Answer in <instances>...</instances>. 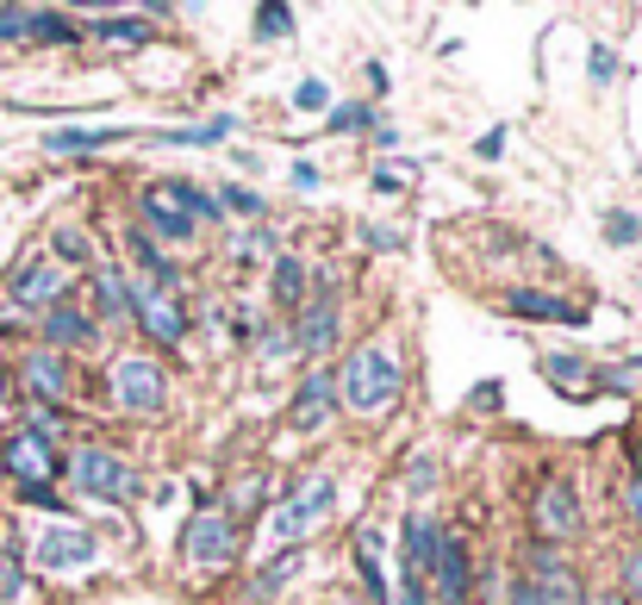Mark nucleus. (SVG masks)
<instances>
[{
  "instance_id": "ea45409f",
  "label": "nucleus",
  "mask_w": 642,
  "mask_h": 605,
  "mask_svg": "<svg viewBox=\"0 0 642 605\" xmlns=\"http://www.w3.org/2000/svg\"><path fill=\"white\" fill-rule=\"evenodd\" d=\"M593 76H599V81H611V76H618V57H611L605 44H599V51H593Z\"/></svg>"
},
{
  "instance_id": "5701e85b",
  "label": "nucleus",
  "mask_w": 642,
  "mask_h": 605,
  "mask_svg": "<svg viewBox=\"0 0 642 605\" xmlns=\"http://www.w3.org/2000/svg\"><path fill=\"white\" fill-rule=\"evenodd\" d=\"M50 250H57V262H69V269H88V262H94V237L81 232V225H57V232H50Z\"/></svg>"
},
{
  "instance_id": "0eeeda50",
  "label": "nucleus",
  "mask_w": 642,
  "mask_h": 605,
  "mask_svg": "<svg viewBox=\"0 0 642 605\" xmlns=\"http://www.w3.org/2000/svg\"><path fill=\"white\" fill-rule=\"evenodd\" d=\"M113 400L125 412H137V418H150V412H162V400H169V381H162V369H156L150 356H119L113 362Z\"/></svg>"
},
{
  "instance_id": "20e7f679",
  "label": "nucleus",
  "mask_w": 642,
  "mask_h": 605,
  "mask_svg": "<svg viewBox=\"0 0 642 605\" xmlns=\"http://www.w3.org/2000/svg\"><path fill=\"white\" fill-rule=\"evenodd\" d=\"M69 481H76L88 500H106V506H125V500H137V474L119 462L113 449H76L69 456Z\"/></svg>"
},
{
  "instance_id": "423d86ee",
  "label": "nucleus",
  "mask_w": 642,
  "mask_h": 605,
  "mask_svg": "<svg viewBox=\"0 0 642 605\" xmlns=\"http://www.w3.org/2000/svg\"><path fill=\"white\" fill-rule=\"evenodd\" d=\"M537 530H543L549 544H567V537H581L586 530V512H581V488L567 481V474H549L543 493H537V506H530Z\"/></svg>"
},
{
  "instance_id": "4c0bfd02",
  "label": "nucleus",
  "mask_w": 642,
  "mask_h": 605,
  "mask_svg": "<svg viewBox=\"0 0 642 605\" xmlns=\"http://www.w3.org/2000/svg\"><path fill=\"white\" fill-rule=\"evenodd\" d=\"M0 38H25V7H0Z\"/></svg>"
},
{
  "instance_id": "79ce46f5",
  "label": "nucleus",
  "mask_w": 642,
  "mask_h": 605,
  "mask_svg": "<svg viewBox=\"0 0 642 605\" xmlns=\"http://www.w3.org/2000/svg\"><path fill=\"white\" fill-rule=\"evenodd\" d=\"M293 188H300V194H312V188H318V169H312V163H293Z\"/></svg>"
},
{
  "instance_id": "c9c22d12",
  "label": "nucleus",
  "mask_w": 642,
  "mask_h": 605,
  "mask_svg": "<svg viewBox=\"0 0 642 605\" xmlns=\"http://www.w3.org/2000/svg\"><path fill=\"white\" fill-rule=\"evenodd\" d=\"M623 600H642V544L623 556Z\"/></svg>"
},
{
  "instance_id": "393cba45",
  "label": "nucleus",
  "mask_w": 642,
  "mask_h": 605,
  "mask_svg": "<svg viewBox=\"0 0 642 605\" xmlns=\"http://www.w3.org/2000/svg\"><path fill=\"white\" fill-rule=\"evenodd\" d=\"M88 38H106V44H150V20H125V13H119V20H100V25H88Z\"/></svg>"
},
{
  "instance_id": "1a4fd4ad",
  "label": "nucleus",
  "mask_w": 642,
  "mask_h": 605,
  "mask_svg": "<svg viewBox=\"0 0 642 605\" xmlns=\"http://www.w3.org/2000/svg\"><path fill=\"white\" fill-rule=\"evenodd\" d=\"M38 337H44V350H57V356H63V350H88V344L100 337V325H94V313L81 306L76 293H69V300H57V306L44 313Z\"/></svg>"
},
{
  "instance_id": "f8f14e48",
  "label": "nucleus",
  "mask_w": 642,
  "mask_h": 605,
  "mask_svg": "<svg viewBox=\"0 0 642 605\" xmlns=\"http://www.w3.org/2000/svg\"><path fill=\"white\" fill-rule=\"evenodd\" d=\"M7 300H13V306H25V313H32V306H38V313H50L57 300H69V281H63L57 262H25V269L13 275Z\"/></svg>"
},
{
  "instance_id": "aec40b11",
  "label": "nucleus",
  "mask_w": 642,
  "mask_h": 605,
  "mask_svg": "<svg viewBox=\"0 0 642 605\" xmlns=\"http://www.w3.org/2000/svg\"><path fill=\"white\" fill-rule=\"evenodd\" d=\"M25 38H38V44H76V38H88V25L69 20V13H50V7H25Z\"/></svg>"
},
{
  "instance_id": "37998d69",
  "label": "nucleus",
  "mask_w": 642,
  "mask_h": 605,
  "mask_svg": "<svg viewBox=\"0 0 642 605\" xmlns=\"http://www.w3.org/2000/svg\"><path fill=\"white\" fill-rule=\"evenodd\" d=\"M374 188H381V194H399V188H406V176H399V169H374Z\"/></svg>"
},
{
  "instance_id": "dca6fc26",
  "label": "nucleus",
  "mask_w": 642,
  "mask_h": 605,
  "mask_svg": "<svg viewBox=\"0 0 642 605\" xmlns=\"http://www.w3.org/2000/svg\"><path fill=\"white\" fill-rule=\"evenodd\" d=\"M506 313L549 318V325H581V306H574V300H562V293H543V288H511L506 293Z\"/></svg>"
},
{
  "instance_id": "e433bc0d",
  "label": "nucleus",
  "mask_w": 642,
  "mask_h": 605,
  "mask_svg": "<svg viewBox=\"0 0 642 605\" xmlns=\"http://www.w3.org/2000/svg\"><path fill=\"white\" fill-rule=\"evenodd\" d=\"M623 512L642 525V474H623Z\"/></svg>"
},
{
  "instance_id": "7c9ffc66",
  "label": "nucleus",
  "mask_w": 642,
  "mask_h": 605,
  "mask_svg": "<svg viewBox=\"0 0 642 605\" xmlns=\"http://www.w3.org/2000/svg\"><path fill=\"white\" fill-rule=\"evenodd\" d=\"M218 213H244V219H256V213H262V194H250V188H225V194H218Z\"/></svg>"
},
{
  "instance_id": "473e14b6",
  "label": "nucleus",
  "mask_w": 642,
  "mask_h": 605,
  "mask_svg": "<svg viewBox=\"0 0 642 605\" xmlns=\"http://www.w3.org/2000/svg\"><path fill=\"white\" fill-rule=\"evenodd\" d=\"M430 474H437L430 449H412V462H406V488H412V493H425V488H430Z\"/></svg>"
},
{
  "instance_id": "f03ea898",
  "label": "nucleus",
  "mask_w": 642,
  "mask_h": 605,
  "mask_svg": "<svg viewBox=\"0 0 642 605\" xmlns=\"http://www.w3.org/2000/svg\"><path fill=\"white\" fill-rule=\"evenodd\" d=\"M125 306H132V318L144 325V337H150L156 350H181L188 332H194V318H188V306H181V293L156 288L150 275H125Z\"/></svg>"
},
{
  "instance_id": "39448f33",
  "label": "nucleus",
  "mask_w": 642,
  "mask_h": 605,
  "mask_svg": "<svg viewBox=\"0 0 642 605\" xmlns=\"http://www.w3.org/2000/svg\"><path fill=\"white\" fill-rule=\"evenodd\" d=\"M0 462H7V474H13L20 488H50L63 474V456L44 444L38 430H7V437H0Z\"/></svg>"
},
{
  "instance_id": "b1692460",
  "label": "nucleus",
  "mask_w": 642,
  "mask_h": 605,
  "mask_svg": "<svg viewBox=\"0 0 642 605\" xmlns=\"http://www.w3.org/2000/svg\"><path fill=\"white\" fill-rule=\"evenodd\" d=\"M543 374L562 393H586V381H593V369H586L581 356H543Z\"/></svg>"
},
{
  "instance_id": "9d476101",
  "label": "nucleus",
  "mask_w": 642,
  "mask_h": 605,
  "mask_svg": "<svg viewBox=\"0 0 642 605\" xmlns=\"http://www.w3.org/2000/svg\"><path fill=\"white\" fill-rule=\"evenodd\" d=\"M331 412H337V374H331V369H312L306 381H300V393H293L288 425L312 437V430H325V425H331Z\"/></svg>"
},
{
  "instance_id": "f257e3e1",
  "label": "nucleus",
  "mask_w": 642,
  "mask_h": 605,
  "mask_svg": "<svg viewBox=\"0 0 642 605\" xmlns=\"http://www.w3.org/2000/svg\"><path fill=\"white\" fill-rule=\"evenodd\" d=\"M393 400H399V362L381 344L350 350V362L337 369V406L374 418V412H393Z\"/></svg>"
},
{
  "instance_id": "f3484780",
  "label": "nucleus",
  "mask_w": 642,
  "mask_h": 605,
  "mask_svg": "<svg viewBox=\"0 0 642 605\" xmlns=\"http://www.w3.org/2000/svg\"><path fill=\"white\" fill-rule=\"evenodd\" d=\"M437 537H443V525H430L425 512H412V518H406V581L425 586L430 556H437Z\"/></svg>"
},
{
  "instance_id": "a878e982",
  "label": "nucleus",
  "mask_w": 642,
  "mask_h": 605,
  "mask_svg": "<svg viewBox=\"0 0 642 605\" xmlns=\"http://www.w3.org/2000/svg\"><path fill=\"white\" fill-rule=\"evenodd\" d=\"M537 593H543V605H586V586L574 581V568H562V574H543V581H537Z\"/></svg>"
},
{
  "instance_id": "4be33fe9",
  "label": "nucleus",
  "mask_w": 642,
  "mask_h": 605,
  "mask_svg": "<svg viewBox=\"0 0 642 605\" xmlns=\"http://www.w3.org/2000/svg\"><path fill=\"white\" fill-rule=\"evenodd\" d=\"M119 125H94V132H44V150H57V157H69V150H100V144H119Z\"/></svg>"
},
{
  "instance_id": "7ed1b4c3",
  "label": "nucleus",
  "mask_w": 642,
  "mask_h": 605,
  "mask_svg": "<svg viewBox=\"0 0 642 605\" xmlns=\"http://www.w3.org/2000/svg\"><path fill=\"white\" fill-rule=\"evenodd\" d=\"M194 181H150L144 194H137V213H144V237L156 244H188L194 237Z\"/></svg>"
},
{
  "instance_id": "a18cd8bd",
  "label": "nucleus",
  "mask_w": 642,
  "mask_h": 605,
  "mask_svg": "<svg viewBox=\"0 0 642 605\" xmlns=\"http://www.w3.org/2000/svg\"><path fill=\"white\" fill-rule=\"evenodd\" d=\"M586 605H623V593H618V600H586Z\"/></svg>"
},
{
  "instance_id": "2f4dec72",
  "label": "nucleus",
  "mask_w": 642,
  "mask_h": 605,
  "mask_svg": "<svg viewBox=\"0 0 642 605\" xmlns=\"http://www.w3.org/2000/svg\"><path fill=\"white\" fill-rule=\"evenodd\" d=\"M605 237H611V244H637V237H642V219L637 213H605Z\"/></svg>"
},
{
  "instance_id": "ddd939ff",
  "label": "nucleus",
  "mask_w": 642,
  "mask_h": 605,
  "mask_svg": "<svg viewBox=\"0 0 642 605\" xmlns=\"http://www.w3.org/2000/svg\"><path fill=\"white\" fill-rule=\"evenodd\" d=\"M20 381H25V393H32V400H69V388H76V381H69V362H63L57 350H32L20 362Z\"/></svg>"
},
{
  "instance_id": "6ab92c4d",
  "label": "nucleus",
  "mask_w": 642,
  "mask_h": 605,
  "mask_svg": "<svg viewBox=\"0 0 642 605\" xmlns=\"http://www.w3.org/2000/svg\"><path fill=\"white\" fill-rule=\"evenodd\" d=\"M300 568H306V549H300V544L281 549V556H274V562L250 581V605H274V593H281V586H288L293 574H300Z\"/></svg>"
},
{
  "instance_id": "bb28decb",
  "label": "nucleus",
  "mask_w": 642,
  "mask_h": 605,
  "mask_svg": "<svg viewBox=\"0 0 642 605\" xmlns=\"http://www.w3.org/2000/svg\"><path fill=\"white\" fill-rule=\"evenodd\" d=\"M325 132H374V107H362V100H350V107H331Z\"/></svg>"
},
{
  "instance_id": "a211bd4d",
  "label": "nucleus",
  "mask_w": 642,
  "mask_h": 605,
  "mask_svg": "<svg viewBox=\"0 0 642 605\" xmlns=\"http://www.w3.org/2000/svg\"><path fill=\"white\" fill-rule=\"evenodd\" d=\"M269 293H274V306H288V313H300V306H306V262L281 250V256L269 262Z\"/></svg>"
},
{
  "instance_id": "4468645a",
  "label": "nucleus",
  "mask_w": 642,
  "mask_h": 605,
  "mask_svg": "<svg viewBox=\"0 0 642 605\" xmlns=\"http://www.w3.org/2000/svg\"><path fill=\"white\" fill-rule=\"evenodd\" d=\"M350 556H356V574H362V605H393V586H387V574H381V530L362 525Z\"/></svg>"
},
{
  "instance_id": "9b49d317",
  "label": "nucleus",
  "mask_w": 642,
  "mask_h": 605,
  "mask_svg": "<svg viewBox=\"0 0 642 605\" xmlns=\"http://www.w3.org/2000/svg\"><path fill=\"white\" fill-rule=\"evenodd\" d=\"M188 556L200 568H225L237 556V518L232 512H200L194 525H188Z\"/></svg>"
},
{
  "instance_id": "72a5a7b5",
  "label": "nucleus",
  "mask_w": 642,
  "mask_h": 605,
  "mask_svg": "<svg viewBox=\"0 0 642 605\" xmlns=\"http://www.w3.org/2000/svg\"><path fill=\"white\" fill-rule=\"evenodd\" d=\"M25 600V574L13 562H0V605H20Z\"/></svg>"
},
{
  "instance_id": "c85d7f7f",
  "label": "nucleus",
  "mask_w": 642,
  "mask_h": 605,
  "mask_svg": "<svg viewBox=\"0 0 642 605\" xmlns=\"http://www.w3.org/2000/svg\"><path fill=\"white\" fill-rule=\"evenodd\" d=\"M293 107H300V113H331V88H325V81H300V88H293Z\"/></svg>"
},
{
  "instance_id": "cd10ccee",
  "label": "nucleus",
  "mask_w": 642,
  "mask_h": 605,
  "mask_svg": "<svg viewBox=\"0 0 642 605\" xmlns=\"http://www.w3.org/2000/svg\"><path fill=\"white\" fill-rule=\"evenodd\" d=\"M525 562L537 568V581H543V574H562V544H525Z\"/></svg>"
},
{
  "instance_id": "c756f323",
  "label": "nucleus",
  "mask_w": 642,
  "mask_h": 605,
  "mask_svg": "<svg viewBox=\"0 0 642 605\" xmlns=\"http://www.w3.org/2000/svg\"><path fill=\"white\" fill-rule=\"evenodd\" d=\"M288 32H293L288 7H262V13H256V38H288Z\"/></svg>"
},
{
  "instance_id": "58836bf2",
  "label": "nucleus",
  "mask_w": 642,
  "mask_h": 605,
  "mask_svg": "<svg viewBox=\"0 0 642 605\" xmlns=\"http://www.w3.org/2000/svg\"><path fill=\"white\" fill-rule=\"evenodd\" d=\"M511 605H543V593H537V581H511Z\"/></svg>"
},
{
  "instance_id": "49530a36",
  "label": "nucleus",
  "mask_w": 642,
  "mask_h": 605,
  "mask_svg": "<svg viewBox=\"0 0 642 605\" xmlns=\"http://www.w3.org/2000/svg\"><path fill=\"white\" fill-rule=\"evenodd\" d=\"M331 605H362V600H331Z\"/></svg>"
},
{
  "instance_id": "2eb2a0df",
  "label": "nucleus",
  "mask_w": 642,
  "mask_h": 605,
  "mask_svg": "<svg viewBox=\"0 0 642 605\" xmlns=\"http://www.w3.org/2000/svg\"><path fill=\"white\" fill-rule=\"evenodd\" d=\"M88 562H94V530H76V525L44 530L38 568H88Z\"/></svg>"
},
{
  "instance_id": "a19ab883",
  "label": "nucleus",
  "mask_w": 642,
  "mask_h": 605,
  "mask_svg": "<svg viewBox=\"0 0 642 605\" xmlns=\"http://www.w3.org/2000/svg\"><path fill=\"white\" fill-rule=\"evenodd\" d=\"M468 406H474V412H493V406H499V388H493V381H487V388H474V393H468Z\"/></svg>"
},
{
  "instance_id": "6e6552de",
  "label": "nucleus",
  "mask_w": 642,
  "mask_h": 605,
  "mask_svg": "<svg viewBox=\"0 0 642 605\" xmlns=\"http://www.w3.org/2000/svg\"><path fill=\"white\" fill-rule=\"evenodd\" d=\"M430 581H437V600H443V605H468V600H474V562H468V544L455 537V530H443V537H437Z\"/></svg>"
},
{
  "instance_id": "412c9836",
  "label": "nucleus",
  "mask_w": 642,
  "mask_h": 605,
  "mask_svg": "<svg viewBox=\"0 0 642 605\" xmlns=\"http://www.w3.org/2000/svg\"><path fill=\"white\" fill-rule=\"evenodd\" d=\"M88 293H94V325L100 318H132V306H125V275L119 269H94L88 275Z\"/></svg>"
},
{
  "instance_id": "f704fd0d",
  "label": "nucleus",
  "mask_w": 642,
  "mask_h": 605,
  "mask_svg": "<svg viewBox=\"0 0 642 605\" xmlns=\"http://www.w3.org/2000/svg\"><path fill=\"white\" fill-rule=\"evenodd\" d=\"M362 237H369V250H406L399 225H362Z\"/></svg>"
},
{
  "instance_id": "c03bdc74",
  "label": "nucleus",
  "mask_w": 642,
  "mask_h": 605,
  "mask_svg": "<svg viewBox=\"0 0 642 605\" xmlns=\"http://www.w3.org/2000/svg\"><path fill=\"white\" fill-rule=\"evenodd\" d=\"M393 605H430V600H425V586H418V581H406L399 593H393Z\"/></svg>"
}]
</instances>
